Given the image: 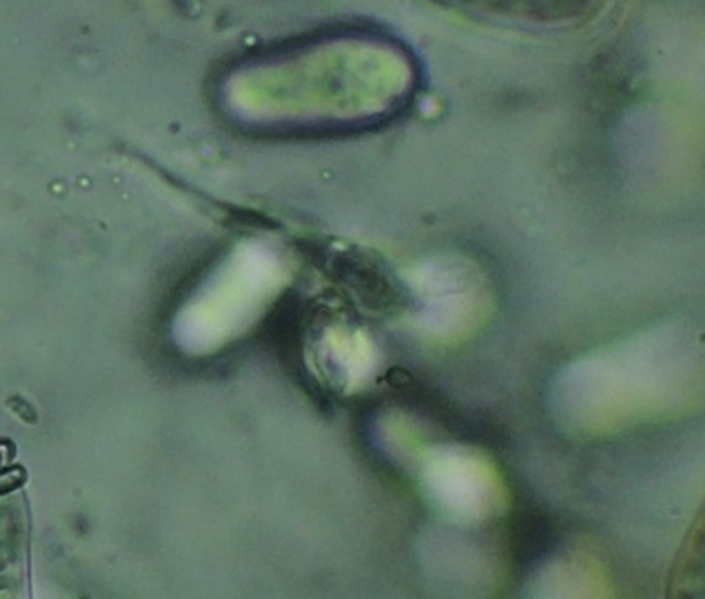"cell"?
I'll use <instances>...</instances> for the list:
<instances>
[{"mask_svg":"<svg viewBox=\"0 0 705 599\" xmlns=\"http://www.w3.org/2000/svg\"><path fill=\"white\" fill-rule=\"evenodd\" d=\"M420 85L411 50L375 29H331L298 40L242 83L248 116L284 132L339 134L400 116Z\"/></svg>","mask_w":705,"mask_h":599,"instance_id":"1","label":"cell"},{"mask_svg":"<svg viewBox=\"0 0 705 599\" xmlns=\"http://www.w3.org/2000/svg\"><path fill=\"white\" fill-rule=\"evenodd\" d=\"M457 10L532 27H563L590 17L602 0H436Z\"/></svg>","mask_w":705,"mask_h":599,"instance_id":"2","label":"cell"},{"mask_svg":"<svg viewBox=\"0 0 705 599\" xmlns=\"http://www.w3.org/2000/svg\"><path fill=\"white\" fill-rule=\"evenodd\" d=\"M0 599H31L27 523L8 502L0 504Z\"/></svg>","mask_w":705,"mask_h":599,"instance_id":"3","label":"cell"}]
</instances>
